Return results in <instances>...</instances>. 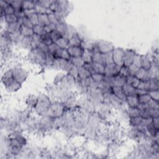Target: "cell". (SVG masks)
<instances>
[{
    "instance_id": "cell-44",
    "label": "cell",
    "mask_w": 159,
    "mask_h": 159,
    "mask_svg": "<svg viewBox=\"0 0 159 159\" xmlns=\"http://www.w3.org/2000/svg\"><path fill=\"white\" fill-rule=\"evenodd\" d=\"M148 94L150 96V98L152 100H153L155 101H158L159 100V91L157 90H149L148 92Z\"/></svg>"
},
{
    "instance_id": "cell-18",
    "label": "cell",
    "mask_w": 159,
    "mask_h": 159,
    "mask_svg": "<svg viewBox=\"0 0 159 159\" xmlns=\"http://www.w3.org/2000/svg\"><path fill=\"white\" fill-rule=\"evenodd\" d=\"M38 101V96H35L34 95H30L28 96L26 100V105L31 108H35Z\"/></svg>"
},
{
    "instance_id": "cell-24",
    "label": "cell",
    "mask_w": 159,
    "mask_h": 159,
    "mask_svg": "<svg viewBox=\"0 0 159 159\" xmlns=\"http://www.w3.org/2000/svg\"><path fill=\"white\" fill-rule=\"evenodd\" d=\"M137 78H138L140 80H149V75H148V71L144 70L142 68H140L139 70L136 73L135 76Z\"/></svg>"
},
{
    "instance_id": "cell-56",
    "label": "cell",
    "mask_w": 159,
    "mask_h": 159,
    "mask_svg": "<svg viewBox=\"0 0 159 159\" xmlns=\"http://www.w3.org/2000/svg\"><path fill=\"white\" fill-rule=\"evenodd\" d=\"M119 74H121V75L127 77L128 76H129V70H128V67H126L125 66H123L121 68L120 70V72H119Z\"/></svg>"
},
{
    "instance_id": "cell-28",
    "label": "cell",
    "mask_w": 159,
    "mask_h": 159,
    "mask_svg": "<svg viewBox=\"0 0 159 159\" xmlns=\"http://www.w3.org/2000/svg\"><path fill=\"white\" fill-rule=\"evenodd\" d=\"M143 117L142 116H137L136 117H129V124L133 127H137L139 125H141Z\"/></svg>"
},
{
    "instance_id": "cell-31",
    "label": "cell",
    "mask_w": 159,
    "mask_h": 159,
    "mask_svg": "<svg viewBox=\"0 0 159 159\" xmlns=\"http://www.w3.org/2000/svg\"><path fill=\"white\" fill-rule=\"evenodd\" d=\"M70 61L73 64V65L79 68L84 67L85 64L84 60H83L82 57H71Z\"/></svg>"
},
{
    "instance_id": "cell-57",
    "label": "cell",
    "mask_w": 159,
    "mask_h": 159,
    "mask_svg": "<svg viewBox=\"0 0 159 159\" xmlns=\"http://www.w3.org/2000/svg\"><path fill=\"white\" fill-rule=\"evenodd\" d=\"M140 81H141L140 80L137 78L136 76H133L132 80V81H131V83L130 85H131L134 88L137 89L138 86H139V84L140 83Z\"/></svg>"
},
{
    "instance_id": "cell-41",
    "label": "cell",
    "mask_w": 159,
    "mask_h": 159,
    "mask_svg": "<svg viewBox=\"0 0 159 159\" xmlns=\"http://www.w3.org/2000/svg\"><path fill=\"white\" fill-rule=\"evenodd\" d=\"M49 35H50L51 39L52 41V42L54 43H56L60 37H62V34L57 29L54 30L52 32H51V33H49Z\"/></svg>"
},
{
    "instance_id": "cell-8",
    "label": "cell",
    "mask_w": 159,
    "mask_h": 159,
    "mask_svg": "<svg viewBox=\"0 0 159 159\" xmlns=\"http://www.w3.org/2000/svg\"><path fill=\"white\" fill-rule=\"evenodd\" d=\"M121 67H119L114 63L105 65L104 75L108 76H115L119 74Z\"/></svg>"
},
{
    "instance_id": "cell-15",
    "label": "cell",
    "mask_w": 159,
    "mask_h": 159,
    "mask_svg": "<svg viewBox=\"0 0 159 159\" xmlns=\"http://www.w3.org/2000/svg\"><path fill=\"white\" fill-rule=\"evenodd\" d=\"M32 37V36H31ZM31 37H21L19 41V44H20L21 46L26 49H32V39Z\"/></svg>"
},
{
    "instance_id": "cell-53",
    "label": "cell",
    "mask_w": 159,
    "mask_h": 159,
    "mask_svg": "<svg viewBox=\"0 0 159 159\" xmlns=\"http://www.w3.org/2000/svg\"><path fill=\"white\" fill-rule=\"evenodd\" d=\"M45 30L46 31V33H51V32H52L54 30H56L57 28V25L52 24V23H50L49 24H48L47 26H45Z\"/></svg>"
},
{
    "instance_id": "cell-13",
    "label": "cell",
    "mask_w": 159,
    "mask_h": 159,
    "mask_svg": "<svg viewBox=\"0 0 159 159\" xmlns=\"http://www.w3.org/2000/svg\"><path fill=\"white\" fill-rule=\"evenodd\" d=\"M84 40L82 39V38L80 37V35H79L78 33L73 35L70 39V46H73V47H78L81 46Z\"/></svg>"
},
{
    "instance_id": "cell-23",
    "label": "cell",
    "mask_w": 159,
    "mask_h": 159,
    "mask_svg": "<svg viewBox=\"0 0 159 159\" xmlns=\"http://www.w3.org/2000/svg\"><path fill=\"white\" fill-rule=\"evenodd\" d=\"M19 33L22 37H31L34 34L32 28L25 26L24 25H21Z\"/></svg>"
},
{
    "instance_id": "cell-40",
    "label": "cell",
    "mask_w": 159,
    "mask_h": 159,
    "mask_svg": "<svg viewBox=\"0 0 159 159\" xmlns=\"http://www.w3.org/2000/svg\"><path fill=\"white\" fill-rule=\"evenodd\" d=\"M104 76H105L104 75L100 74V73H93V74H92L91 75V77L93 79V80L96 84H99L103 82L104 80Z\"/></svg>"
},
{
    "instance_id": "cell-2",
    "label": "cell",
    "mask_w": 159,
    "mask_h": 159,
    "mask_svg": "<svg viewBox=\"0 0 159 159\" xmlns=\"http://www.w3.org/2000/svg\"><path fill=\"white\" fill-rule=\"evenodd\" d=\"M29 59L33 63L39 65H46L47 54L39 48L30 50L28 54Z\"/></svg>"
},
{
    "instance_id": "cell-19",
    "label": "cell",
    "mask_w": 159,
    "mask_h": 159,
    "mask_svg": "<svg viewBox=\"0 0 159 159\" xmlns=\"http://www.w3.org/2000/svg\"><path fill=\"white\" fill-rule=\"evenodd\" d=\"M78 78L81 80L86 79L87 78L90 76L92 73L84 67L78 68Z\"/></svg>"
},
{
    "instance_id": "cell-42",
    "label": "cell",
    "mask_w": 159,
    "mask_h": 159,
    "mask_svg": "<svg viewBox=\"0 0 159 159\" xmlns=\"http://www.w3.org/2000/svg\"><path fill=\"white\" fill-rule=\"evenodd\" d=\"M138 96L139 103L142 104H145L148 103L149 102V101L151 100L150 96H149V95L148 93L144 94L142 95H140V96Z\"/></svg>"
},
{
    "instance_id": "cell-22",
    "label": "cell",
    "mask_w": 159,
    "mask_h": 159,
    "mask_svg": "<svg viewBox=\"0 0 159 159\" xmlns=\"http://www.w3.org/2000/svg\"><path fill=\"white\" fill-rule=\"evenodd\" d=\"M22 87V84H19L17 81L14 80L13 83H11L10 85H8L7 87L5 88L7 92L9 93H15L19 91Z\"/></svg>"
},
{
    "instance_id": "cell-30",
    "label": "cell",
    "mask_w": 159,
    "mask_h": 159,
    "mask_svg": "<svg viewBox=\"0 0 159 159\" xmlns=\"http://www.w3.org/2000/svg\"><path fill=\"white\" fill-rule=\"evenodd\" d=\"M93 51L87 49H84V52L82 56V59L85 63H90L92 62V56Z\"/></svg>"
},
{
    "instance_id": "cell-7",
    "label": "cell",
    "mask_w": 159,
    "mask_h": 159,
    "mask_svg": "<svg viewBox=\"0 0 159 159\" xmlns=\"http://www.w3.org/2000/svg\"><path fill=\"white\" fill-rule=\"evenodd\" d=\"M113 63L119 67L124 66V49L121 47H115L112 52Z\"/></svg>"
},
{
    "instance_id": "cell-48",
    "label": "cell",
    "mask_w": 159,
    "mask_h": 159,
    "mask_svg": "<svg viewBox=\"0 0 159 159\" xmlns=\"http://www.w3.org/2000/svg\"><path fill=\"white\" fill-rule=\"evenodd\" d=\"M132 64L135 65L139 68H141V55H139L138 54H136Z\"/></svg>"
},
{
    "instance_id": "cell-16",
    "label": "cell",
    "mask_w": 159,
    "mask_h": 159,
    "mask_svg": "<svg viewBox=\"0 0 159 159\" xmlns=\"http://www.w3.org/2000/svg\"><path fill=\"white\" fill-rule=\"evenodd\" d=\"M126 101L128 106L131 108H136L139 104L138 101V96L136 95L126 96Z\"/></svg>"
},
{
    "instance_id": "cell-14",
    "label": "cell",
    "mask_w": 159,
    "mask_h": 159,
    "mask_svg": "<svg viewBox=\"0 0 159 159\" xmlns=\"http://www.w3.org/2000/svg\"><path fill=\"white\" fill-rule=\"evenodd\" d=\"M112 93L117 96L118 98L120 99L122 101H126V96L125 95L122 87L114 86L112 87Z\"/></svg>"
},
{
    "instance_id": "cell-59",
    "label": "cell",
    "mask_w": 159,
    "mask_h": 159,
    "mask_svg": "<svg viewBox=\"0 0 159 159\" xmlns=\"http://www.w3.org/2000/svg\"><path fill=\"white\" fill-rule=\"evenodd\" d=\"M152 125L153 126V127L157 129H158V126H159V119H158V117H153L152 119Z\"/></svg>"
},
{
    "instance_id": "cell-25",
    "label": "cell",
    "mask_w": 159,
    "mask_h": 159,
    "mask_svg": "<svg viewBox=\"0 0 159 159\" xmlns=\"http://www.w3.org/2000/svg\"><path fill=\"white\" fill-rule=\"evenodd\" d=\"M7 29L6 31L9 33H19L20 28L21 25L18 22H14L7 24Z\"/></svg>"
},
{
    "instance_id": "cell-58",
    "label": "cell",
    "mask_w": 159,
    "mask_h": 159,
    "mask_svg": "<svg viewBox=\"0 0 159 159\" xmlns=\"http://www.w3.org/2000/svg\"><path fill=\"white\" fill-rule=\"evenodd\" d=\"M5 11V14L6 15H8V14H14V12H15V10L13 8V6L9 4V5L8 6V7L4 10Z\"/></svg>"
},
{
    "instance_id": "cell-10",
    "label": "cell",
    "mask_w": 159,
    "mask_h": 159,
    "mask_svg": "<svg viewBox=\"0 0 159 159\" xmlns=\"http://www.w3.org/2000/svg\"><path fill=\"white\" fill-rule=\"evenodd\" d=\"M68 52L71 57H82L84 49L82 46L78 47H73L70 46L68 49Z\"/></svg>"
},
{
    "instance_id": "cell-60",
    "label": "cell",
    "mask_w": 159,
    "mask_h": 159,
    "mask_svg": "<svg viewBox=\"0 0 159 159\" xmlns=\"http://www.w3.org/2000/svg\"><path fill=\"white\" fill-rule=\"evenodd\" d=\"M9 5V3H8V2L6 1H1L0 2V6H1V9L5 10L7 7Z\"/></svg>"
},
{
    "instance_id": "cell-50",
    "label": "cell",
    "mask_w": 159,
    "mask_h": 159,
    "mask_svg": "<svg viewBox=\"0 0 159 159\" xmlns=\"http://www.w3.org/2000/svg\"><path fill=\"white\" fill-rule=\"evenodd\" d=\"M140 68H139L138 67L136 66L134 64H131L129 67H128V70H129V75L131 76H135L136 73H137V71L139 70Z\"/></svg>"
},
{
    "instance_id": "cell-33",
    "label": "cell",
    "mask_w": 159,
    "mask_h": 159,
    "mask_svg": "<svg viewBox=\"0 0 159 159\" xmlns=\"http://www.w3.org/2000/svg\"><path fill=\"white\" fill-rule=\"evenodd\" d=\"M36 1H23L22 9L24 11L34 10L35 6Z\"/></svg>"
},
{
    "instance_id": "cell-5",
    "label": "cell",
    "mask_w": 159,
    "mask_h": 159,
    "mask_svg": "<svg viewBox=\"0 0 159 159\" xmlns=\"http://www.w3.org/2000/svg\"><path fill=\"white\" fill-rule=\"evenodd\" d=\"M12 70L13 76L16 81L23 84L29 76V72L24 68L19 67H14Z\"/></svg>"
},
{
    "instance_id": "cell-47",
    "label": "cell",
    "mask_w": 159,
    "mask_h": 159,
    "mask_svg": "<svg viewBox=\"0 0 159 159\" xmlns=\"http://www.w3.org/2000/svg\"><path fill=\"white\" fill-rule=\"evenodd\" d=\"M53 2L54 1H50V0H43V1H38V3L46 9H49Z\"/></svg>"
},
{
    "instance_id": "cell-9",
    "label": "cell",
    "mask_w": 159,
    "mask_h": 159,
    "mask_svg": "<svg viewBox=\"0 0 159 159\" xmlns=\"http://www.w3.org/2000/svg\"><path fill=\"white\" fill-rule=\"evenodd\" d=\"M137 53L133 49H128L124 50V66L129 67L133 63L134 57Z\"/></svg>"
},
{
    "instance_id": "cell-32",
    "label": "cell",
    "mask_w": 159,
    "mask_h": 159,
    "mask_svg": "<svg viewBox=\"0 0 159 159\" xmlns=\"http://www.w3.org/2000/svg\"><path fill=\"white\" fill-rule=\"evenodd\" d=\"M32 29H33L34 34H36L39 36H41V35L46 34L45 27L44 26L39 25V24L34 26V27H32Z\"/></svg>"
},
{
    "instance_id": "cell-54",
    "label": "cell",
    "mask_w": 159,
    "mask_h": 159,
    "mask_svg": "<svg viewBox=\"0 0 159 159\" xmlns=\"http://www.w3.org/2000/svg\"><path fill=\"white\" fill-rule=\"evenodd\" d=\"M37 48L40 49L41 50H42L43 51L45 52L46 53L48 52H49V46L47 45L46 44L44 43L43 42L41 41V43H40L38 45V47Z\"/></svg>"
},
{
    "instance_id": "cell-45",
    "label": "cell",
    "mask_w": 159,
    "mask_h": 159,
    "mask_svg": "<svg viewBox=\"0 0 159 159\" xmlns=\"http://www.w3.org/2000/svg\"><path fill=\"white\" fill-rule=\"evenodd\" d=\"M27 17L29 18V19L31 20V22L34 26L39 24V16L36 13H34Z\"/></svg>"
},
{
    "instance_id": "cell-17",
    "label": "cell",
    "mask_w": 159,
    "mask_h": 159,
    "mask_svg": "<svg viewBox=\"0 0 159 159\" xmlns=\"http://www.w3.org/2000/svg\"><path fill=\"white\" fill-rule=\"evenodd\" d=\"M91 66L93 70V73H100L104 75V68L105 66L96 62H92Z\"/></svg>"
},
{
    "instance_id": "cell-37",
    "label": "cell",
    "mask_w": 159,
    "mask_h": 159,
    "mask_svg": "<svg viewBox=\"0 0 159 159\" xmlns=\"http://www.w3.org/2000/svg\"><path fill=\"white\" fill-rule=\"evenodd\" d=\"M19 18L17 17V16L15 14H8L6 15L5 17V22L7 23V24L17 22L18 21Z\"/></svg>"
},
{
    "instance_id": "cell-35",
    "label": "cell",
    "mask_w": 159,
    "mask_h": 159,
    "mask_svg": "<svg viewBox=\"0 0 159 159\" xmlns=\"http://www.w3.org/2000/svg\"><path fill=\"white\" fill-rule=\"evenodd\" d=\"M127 114L128 115V116L129 117L140 116L141 115V110L139 109L137 107L136 108L129 107V109L127 110Z\"/></svg>"
},
{
    "instance_id": "cell-51",
    "label": "cell",
    "mask_w": 159,
    "mask_h": 159,
    "mask_svg": "<svg viewBox=\"0 0 159 159\" xmlns=\"http://www.w3.org/2000/svg\"><path fill=\"white\" fill-rule=\"evenodd\" d=\"M22 25L31 28H32L34 27V25L31 22V20L29 19V18H27L26 16L22 18Z\"/></svg>"
},
{
    "instance_id": "cell-39",
    "label": "cell",
    "mask_w": 159,
    "mask_h": 159,
    "mask_svg": "<svg viewBox=\"0 0 159 159\" xmlns=\"http://www.w3.org/2000/svg\"><path fill=\"white\" fill-rule=\"evenodd\" d=\"M32 49H35V48H37L39 44L41 43V37L39 35H37L36 34H34L32 37Z\"/></svg>"
},
{
    "instance_id": "cell-36",
    "label": "cell",
    "mask_w": 159,
    "mask_h": 159,
    "mask_svg": "<svg viewBox=\"0 0 159 159\" xmlns=\"http://www.w3.org/2000/svg\"><path fill=\"white\" fill-rule=\"evenodd\" d=\"M47 10L46 8H44V6H43L42 5H40L38 3V1H36L35 3V6L34 8V10L35 11V13L37 14H47Z\"/></svg>"
},
{
    "instance_id": "cell-4",
    "label": "cell",
    "mask_w": 159,
    "mask_h": 159,
    "mask_svg": "<svg viewBox=\"0 0 159 159\" xmlns=\"http://www.w3.org/2000/svg\"><path fill=\"white\" fill-rule=\"evenodd\" d=\"M114 48V46L111 42L101 40L95 43L93 52L98 51L102 54H107L112 52Z\"/></svg>"
},
{
    "instance_id": "cell-49",
    "label": "cell",
    "mask_w": 159,
    "mask_h": 159,
    "mask_svg": "<svg viewBox=\"0 0 159 159\" xmlns=\"http://www.w3.org/2000/svg\"><path fill=\"white\" fill-rule=\"evenodd\" d=\"M147 106L149 108L151 109H159V106H158V101H155L153 100H150L148 103H147Z\"/></svg>"
},
{
    "instance_id": "cell-6",
    "label": "cell",
    "mask_w": 159,
    "mask_h": 159,
    "mask_svg": "<svg viewBox=\"0 0 159 159\" xmlns=\"http://www.w3.org/2000/svg\"><path fill=\"white\" fill-rule=\"evenodd\" d=\"M73 66V64L70 60H67L61 58L55 59L52 67L55 70H63L68 72Z\"/></svg>"
},
{
    "instance_id": "cell-1",
    "label": "cell",
    "mask_w": 159,
    "mask_h": 159,
    "mask_svg": "<svg viewBox=\"0 0 159 159\" xmlns=\"http://www.w3.org/2000/svg\"><path fill=\"white\" fill-rule=\"evenodd\" d=\"M51 104L50 98L46 95L41 94L38 96V101L35 109L40 116H47V112Z\"/></svg>"
},
{
    "instance_id": "cell-21",
    "label": "cell",
    "mask_w": 159,
    "mask_h": 159,
    "mask_svg": "<svg viewBox=\"0 0 159 159\" xmlns=\"http://www.w3.org/2000/svg\"><path fill=\"white\" fill-rule=\"evenodd\" d=\"M114 86L123 87L126 84V77L118 74L117 75L114 76Z\"/></svg>"
},
{
    "instance_id": "cell-29",
    "label": "cell",
    "mask_w": 159,
    "mask_h": 159,
    "mask_svg": "<svg viewBox=\"0 0 159 159\" xmlns=\"http://www.w3.org/2000/svg\"><path fill=\"white\" fill-rule=\"evenodd\" d=\"M39 16V24L42 26H46L50 24L49 16L47 14H38Z\"/></svg>"
},
{
    "instance_id": "cell-3",
    "label": "cell",
    "mask_w": 159,
    "mask_h": 159,
    "mask_svg": "<svg viewBox=\"0 0 159 159\" xmlns=\"http://www.w3.org/2000/svg\"><path fill=\"white\" fill-rule=\"evenodd\" d=\"M65 109L66 108L63 103L60 102L52 103L48 110L47 116L54 119L60 118L65 114Z\"/></svg>"
},
{
    "instance_id": "cell-52",
    "label": "cell",
    "mask_w": 159,
    "mask_h": 159,
    "mask_svg": "<svg viewBox=\"0 0 159 159\" xmlns=\"http://www.w3.org/2000/svg\"><path fill=\"white\" fill-rule=\"evenodd\" d=\"M60 48L59 47V46L54 43H52L51 45L49 46V52H51L52 55L54 54Z\"/></svg>"
},
{
    "instance_id": "cell-26",
    "label": "cell",
    "mask_w": 159,
    "mask_h": 159,
    "mask_svg": "<svg viewBox=\"0 0 159 159\" xmlns=\"http://www.w3.org/2000/svg\"><path fill=\"white\" fill-rule=\"evenodd\" d=\"M122 88H123V90L126 96L136 95V89L135 88H134L131 85L126 84L124 85H123L122 87Z\"/></svg>"
},
{
    "instance_id": "cell-34",
    "label": "cell",
    "mask_w": 159,
    "mask_h": 159,
    "mask_svg": "<svg viewBox=\"0 0 159 159\" xmlns=\"http://www.w3.org/2000/svg\"><path fill=\"white\" fill-rule=\"evenodd\" d=\"M22 2L23 1H8V3L13 6L15 11H19L23 10Z\"/></svg>"
},
{
    "instance_id": "cell-11",
    "label": "cell",
    "mask_w": 159,
    "mask_h": 159,
    "mask_svg": "<svg viewBox=\"0 0 159 159\" xmlns=\"http://www.w3.org/2000/svg\"><path fill=\"white\" fill-rule=\"evenodd\" d=\"M152 57L148 54L141 55V68L148 71L152 67Z\"/></svg>"
},
{
    "instance_id": "cell-46",
    "label": "cell",
    "mask_w": 159,
    "mask_h": 159,
    "mask_svg": "<svg viewBox=\"0 0 159 159\" xmlns=\"http://www.w3.org/2000/svg\"><path fill=\"white\" fill-rule=\"evenodd\" d=\"M48 16H49V22L50 23H52L54 24H57L60 22L59 20L58 19V18H57V16H55V14L54 13H51L49 14H48Z\"/></svg>"
},
{
    "instance_id": "cell-20",
    "label": "cell",
    "mask_w": 159,
    "mask_h": 159,
    "mask_svg": "<svg viewBox=\"0 0 159 159\" xmlns=\"http://www.w3.org/2000/svg\"><path fill=\"white\" fill-rule=\"evenodd\" d=\"M55 43L59 46V48L62 49H67L70 47L69 39L64 37H60Z\"/></svg>"
},
{
    "instance_id": "cell-38",
    "label": "cell",
    "mask_w": 159,
    "mask_h": 159,
    "mask_svg": "<svg viewBox=\"0 0 159 159\" xmlns=\"http://www.w3.org/2000/svg\"><path fill=\"white\" fill-rule=\"evenodd\" d=\"M150 90H157L159 88V82L158 78H150Z\"/></svg>"
},
{
    "instance_id": "cell-55",
    "label": "cell",
    "mask_w": 159,
    "mask_h": 159,
    "mask_svg": "<svg viewBox=\"0 0 159 159\" xmlns=\"http://www.w3.org/2000/svg\"><path fill=\"white\" fill-rule=\"evenodd\" d=\"M149 114L151 117H157L159 116V111L158 109H151L149 108Z\"/></svg>"
},
{
    "instance_id": "cell-43",
    "label": "cell",
    "mask_w": 159,
    "mask_h": 159,
    "mask_svg": "<svg viewBox=\"0 0 159 159\" xmlns=\"http://www.w3.org/2000/svg\"><path fill=\"white\" fill-rule=\"evenodd\" d=\"M40 37H41V41L43 42L44 43L46 44L48 46H49L52 43H53L51 39L50 35L48 33H46V34H44V35H43L41 36H40Z\"/></svg>"
},
{
    "instance_id": "cell-12",
    "label": "cell",
    "mask_w": 159,
    "mask_h": 159,
    "mask_svg": "<svg viewBox=\"0 0 159 159\" xmlns=\"http://www.w3.org/2000/svg\"><path fill=\"white\" fill-rule=\"evenodd\" d=\"M92 62L99 63L105 66L106 65V54H102L98 51L93 52L92 56Z\"/></svg>"
},
{
    "instance_id": "cell-27",
    "label": "cell",
    "mask_w": 159,
    "mask_h": 159,
    "mask_svg": "<svg viewBox=\"0 0 159 159\" xmlns=\"http://www.w3.org/2000/svg\"><path fill=\"white\" fill-rule=\"evenodd\" d=\"M67 27L68 24L65 23L64 21H62L57 24L56 29L62 34V37H65L67 32Z\"/></svg>"
}]
</instances>
